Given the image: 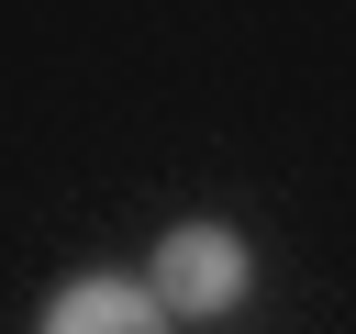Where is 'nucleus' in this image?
Wrapping results in <instances>:
<instances>
[{
	"label": "nucleus",
	"mask_w": 356,
	"mask_h": 334,
	"mask_svg": "<svg viewBox=\"0 0 356 334\" xmlns=\"http://www.w3.org/2000/svg\"><path fill=\"white\" fill-rule=\"evenodd\" d=\"M145 289H156L167 312L211 323V312H234V301L256 289V256H245V234H234V223H167V234H156Z\"/></svg>",
	"instance_id": "nucleus-1"
},
{
	"label": "nucleus",
	"mask_w": 356,
	"mask_h": 334,
	"mask_svg": "<svg viewBox=\"0 0 356 334\" xmlns=\"http://www.w3.org/2000/svg\"><path fill=\"white\" fill-rule=\"evenodd\" d=\"M167 323H178V312H167L145 278H111V267H100V278H67L33 334H167Z\"/></svg>",
	"instance_id": "nucleus-2"
}]
</instances>
